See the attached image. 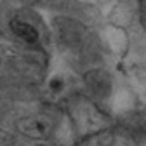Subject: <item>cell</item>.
Returning a JSON list of instances; mask_svg holds the SVG:
<instances>
[{
    "label": "cell",
    "instance_id": "obj_4",
    "mask_svg": "<svg viewBox=\"0 0 146 146\" xmlns=\"http://www.w3.org/2000/svg\"><path fill=\"white\" fill-rule=\"evenodd\" d=\"M11 30L17 38H21L23 42H26L30 45L38 44V31H36V28L31 23L21 19V17H12L11 19Z\"/></svg>",
    "mask_w": 146,
    "mask_h": 146
},
{
    "label": "cell",
    "instance_id": "obj_6",
    "mask_svg": "<svg viewBox=\"0 0 146 146\" xmlns=\"http://www.w3.org/2000/svg\"><path fill=\"white\" fill-rule=\"evenodd\" d=\"M36 146H52V144H45V143H40V144H36Z\"/></svg>",
    "mask_w": 146,
    "mask_h": 146
},
{
    "label": "cell",
    "instance_id": "obj_1",
    "mask_svg": "<svg viewBox=\"0 0 146 146\" xmlns=\"http://www.w3.org/2000/svg\"><path fill=\"white\" fill-rule=\"evenodd\" d=\"M16 129L19 134L36 139V141H45L52 136L54 129H56V120L49 113H28L21 118L16 120Z\"/></svg>",
    "mask_w": 146,
    "mask_h": 146
},
{
    "label": "cell",
    "instance_id": "obj_2",
    "mask_svg": "<svg viewBox=\"0 0 146 146\" xmlns=\"http://www.w3.org/2000/svg\"><path fill=\"white\" fill-rule=\"evenodd\" d=\"M71 113H73L77 125L80 129H84L85 132H96L104 127V118L99 113V110H96L94 104H90L87 101H77Z\"/></svg>",
    "mask_w": 146,
    "mask_h": 146
},
{
    "label": "cell",
    "instance_id": "obj_3",
    "mask_svg": "<svg viewBox=\"0 0 146 146\" xmlns=\"http://www.w3.org/2000/svg\"><path fill=\"white\" fill-rule=\"evenodd\" d=\"M71 92V82L66 75H54L45 84V94L52 101H63Z\"/></svg>",
    "mask_w": 146,
    "mask_h": 146
},
{
    "label": "cell",
    "instance_id": "obj_5",
    "mask_svg": "<svg viewBox=\"0 0 146 146\" xmlns=\"http://www.w3.org/2000/svg\"><path fill=\"white\" fill-rule=\"evenodd\" d=\"M12 141V136L7 129H4L2 125H0V146H7L9 143Z\"/></svg>",
    "mask_w": 146,
    "mask_h": 146
}]
</instances>
